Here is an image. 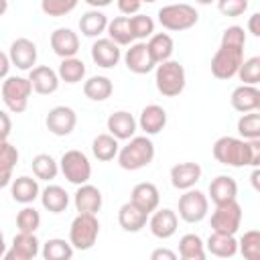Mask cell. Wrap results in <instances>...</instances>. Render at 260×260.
Returning a JSON list of instances; mask_svg holds the SVG:
<instances>
[{
    "mask_svg": "<svg viewBox=\"0 0 260 260\" xmlns=\"http://www.w3.org/2000/svg\"><path fill=\"white\" fill-rule=\"evenodd\" d=\"M213 158L225 167H250V148L248 140L236 138V136H221L211 146Z\"/></svg>",
    "mask_w": 260,
    "mask_h": 260,
    "instance_id": "obj_1",
    "label": "cell"
},
{
    "mask_svg": "<svg viewBox=\"0 0 260 260\" xmlns=\"http://www.w3.org/2000/svg\"><path fill=\"white\" fill-rule=\"evenodd\" d=\"M154 158V144L148 136H134L120 148L118 165L124 171H138L152 162Z\"/></svg>",
    "mask_w": 260,
    "mask_h": 260,
    "instance_id": "obj_2",
    "label": "cell"
},
{
    "mask_svg": "<svg viewBox=\"0 0 260 260\" xmlns=\"http://www.w3.org/2000/svg\"><path fill=\"white\" fill-rule=\"evenodd\" d=\"M154 83L156 89L165 95V98H175L185 89L187 77H185V67L179 61H167L156 65L154 71Z\"/></svg>",
    "mask_w": 260,
    "mask_h": 260,
    "instance_id": "obj_3",
    "label": "cell"
},
{
    "mask_svg": "<svg viewBox=\"0 0 260 260\" xmlns=\"http://www.w3.org/2000/svg\"><path fill=\"white\" fill-rule=\"evenodd\" d=\"M32 91L35 89L28 77L10 75L8 79L2 81V102L14 114H22L28 108V98Z\"/></svg>",
    "mask_w": 260,
    "mask_h": 260,
    "instance_id": "obj_4",
    "label": "cell"
},
{
    "mask_svg": "<svg viewBox=\"0 0 260 260\" xmlns=\"http://www.w3.org/2000/svg\"><path fill=\"white\" fill-rule=\"evenodd\" d=\"M199 20V14L195 10V6L191 4H167L158 10V22L162 24V28L167 30H187L191 26H195Z\"/></svg>",
    "mask_w": 260,
    "mask_h": 260,
    "instance_id": "obj_5",
    "label": "cell"
},
{
    "mask_svg": "<svg viewBox=\"0 0 260 260\" xmlns=\"http://www.w3.org/2000/svg\"><path fill=\"white\" fill-rule=\"evenodd\" d=\"M100 221L91 213H77L69 228V242L75 250H89L98 242Z\"/></svg>",
    "mask_w": 260,
    "mask_h": 260,
    "instance_id": "obj_6",
    "label": "cell"
},
{
    "mask_svg": "<svg viewBox=\"0 0 260 260\" xmlns=\"http://www.w3.org/2000/svg\"><path fill=\"white\" fill-rule=\"evenodd\" d=\"M244 63V49L219 45L211 59V75L217 79H232L240 73V67Z\"/></svg>",
    "mask_w": 260,
    "mask_h": 260,
    "instance_id": "obj_7",
    "label": "cell"
},
{
    "mask_svg": "<svg viewBox=\"0 0 260 260\" xmlns=\"http://www.w3.org/2000/svg\"><path fill=\"white\" fill-rule=\"evenodd\" d=\"M59 167H61L63 177H65L69 183L77 185V187L87 185V181H89V177H91V162H89V158H87L81 150H77V148L65 150L63 156H61V160H59Z\"/></svg>",
    "mask_w": 260,
    "mask_h": 260,
    "instance_id": "obj_8",
    "label": "cell"
},
{
    "mask_svg": "<svg viewBox=\"0 0 260 260\" xmlns=\"http://www.w3.org/2000/svg\"><path fill=\"white\" fill-rule=\"evenodd\" d=\"M240 225H242V205L238 201L215 205V211L211 213V232L223 236H236Z\"/></svg>",
    "mask_w": 260,
    "mask_h": 260,
    "instance_id": "obj_9",
    "label": "cell"
},
{
    "mask_svg": "<svg viewBox=\"0 0 260 260\" xmlns=\"http://www.w3.org/2000/svg\"><path fill=\"white\" fill-rule=\"evenodd\" d=\"M209 211V197L199 189H189L179 197V217L187 223H199Z\"/></svg>",
    "mask_w": 260,
    "mask_h": 260,
    "instance_id": "obj_10",
    "label": "cell"
},
{
    "mask_svg": "<svg viewBox=\"0 0 260 260\" xmlns=\"http://www.w3.org/2000/svg\"><path fill=\"white\" fill-rule=\"evenodd\" d=\"M75 124H77V114L69 106H55L49 110L45 118L47 130L55 136H69L75 130Z\"/></svg>",
    "mask_w": 260,
    "mask_h": 260,
    "instance_id": "obj_11",
    "label": "cell"
},
{
    "mask_svg": "<svg viewBox=\"0 0 260 260\" xmlns=\"http://www.w3.org/2000/svg\"><path fill=\"white\" fill-rule=\"evenodd\" d=\"M8 57L12 61V65L20 71H32L35 69V63H37V57H39V51H37V45L30 41V39H16L10 43V49H8Z\"/></svg>",
    "mask_w": 260,
    "mask_h": 260,
    "instance_id": "obj_12",
    "label": "cell"
},
{
    "mask_svg": "<svg viewBox=\"0 0 260 260\" xmlns=\"http://www.w3.org/2000/svg\"><path fill=\"white\" fill-rule=\"evenodd\" d=\"M124 63H126L128 71H132L136 75H144V73H150L152 69H156V63L150 55L148 43L130 45V49L124 53Z\"/></svg>",
    "mask_w": 260,
    "mask_h": 260,
    "instance_id": "obj_13",
    "label": "cell"
},
{
    "mask_svg": "<svg viewBox=\"0 0 260 260\" xmlns=\"http://www.w3.org/2000/svg\"><path fill=\"white\" fill-rule=\"evenodd\" d=\"M49 43H51L53 53H55L57 57H61V61L75 57L77 51H79V37H77V32H73V30L67 28V26L55 28V30L51 32Z\"/></svg>",
    "mask_w": 260,
    "mask_h": 260,
    "instance_id": "obj_14",
    "label": "cell"
},
{
    "mask_svg": "<svg viewBox=\"0 0 260 260\" xmlns=\"http://www.w3.org/2000/svg\"><path fill=\"white\" fill-rule=\"evenodd\" d=\"M106 126H108V134H112L114 138H118V140H132L134 132L138 128V122H136V118L130 112L118 110V112L108 116Z\"/></svg>",
    "mask_w": 260,
    "mask_h": 260,
    "instance_id": "obj_15",
    "label": "cell"
},
{
    "mask_svg": "<svg viewBox=\"0 0 260 260\" xmlns=\"http://www.w3.org/2000/svg\"><path fill=\"white\" fill-rule=\"evenodd\" d=\"M177 225H179V217L173 209L169 207H162V209H156L152 213V217L148 219V228H150V234L158 240H169L171 236H175L177 232Z\"/></svg>",
    "mask_w": 260,
    "mask_h": 260,
    "instance_id": "obj_16",
    "label": "cell"
},
{
    "mask_svg": "<svg viewBox=\"0 0 260 260\" xmlns=\"http://www.w3.org/2000/svg\"><path fill=\"white\" fill-rule=\"evenodd\" d=\"M201 167L197 162H177L173 169H171V183L175 189L179 191H189L195 187V183L201 179Z\"/></svg>",
    "mask_w": 260,
    "mask_h": 260,
    "instance_id": "obj_17",
    "label": "cell"
},
{
    "mask_svg": "<svg viewBox=\"0 0 260 260\" xmlns=\"http://www.w3.org/2000/svg\"><path fill=\"white\" fill-rule=\"evenodd\" d=\"M91 59L98 67L112 69L122 59V53H120V47L112 39H98L91 45Z\"/></svg>",
    "mask_w": 260,
    "mask_h": 260,
    "instance_id": "obj_18",
    "label": "cell"
},
{
    "mask_svg": "<svg viewBox=\"0 0 260 260\" xmlns=\"http://www.w3.org/2000/svg\"><path fill=\"white\" fill-rule=\"evenodd\" d=\"M28 79L32 83V89L41 95H51L59 89V73L53 71L49 65H37L30 73H28Z\"/></svg>",
    "mask_w": 260,
    "mask_h": 260,
    "instance_id": "obj_19",
    "label": "cell"
},
{
    "mask_svg": "<svg viewBox=\"0 0 260 260\" xmlns=\"http://www.w3.org/2000/svg\"><path fill=\"white\" fill-rule=\"evenodd\" d=\"M130 201H132L136 207H140L142 211H146V213L150 215L152 211L158 209L160 193H158V189H156L154 183L144 181V183L134 185V189H132V193H130Z\"/></svg>",
    "mask_w": 260,
    "mask_h": 260,
    "instance_id": "obj_20",
    "label": "cell"
},
{
    "mask_svg": "<svg viewBox=\"0 0 260 260\" xmlns=\"http://www.w3.org/2000/svg\"><path fill=\"white\" fill-rule=\"evenodd\" d=\"M138 126L144 132V136L158 134L167 126V110L158 104H150V106L142 108L140 118H138Z\"/></svg>",
    "mask_w": 260,
    "mask_h": 260,
    "instance_id": "obj_21",
    "label": "cell"
},
{
    "mask_svg": "<svg viewBox=\"0 0 260 260\" xmlns=\"http://www.w3.org/2000/svg\"><path fill=\"white\" fill-rule=\"evenodd\" d=\"M236 197H238V183H236V179H232L228 175H217L215 179H211V183H209V199L215 205L238 201Z\"/></svg>",
    "mask_w": 260,
    "mask_h": 260,
    "instance_id": "obj_22",
    "label": "cell"
},
{
    "mask_svg": "<svg viewBox=\"0 0 260 260\" xmlns=\"http://www.w3.org/2000/svg\"><path fill=\"white\" fill-rule=\"evenodd\" d=\"M102 191L95 187V185H81L77 187L75 195H73V203H75V209L79 213H91L95 215L100 209H102Z\"/></svg>",
    "mask_w": 260,
    "mask_h": 260,
    "instance_id": "obj_23",
    "label": "cell"
},
{
    "mask_svg": "<svg viewBox=\"0 0 260 260\" xmlns=\"http://www.w3.org/2000/svg\"><path fill=\"white\" fill-rule=\"evenodd\" d=\"M118 223L124 232H140L142 228H146L148 223V213L142 211L140 207H136L132 201H126L120 209H118Z\"/></svg>",
    "mask_w": 260,
    "mask_h": 260,
    "instance_id": "obj_24",
    "label": "cell"
},
{
    "mask_svg": "<svg viewBox=\"0 0 260 260\" xmlns=\"http://www.w3.org/2000/svg\"><path fill=\"white\" fill-rule=\"evenodd\" d=\"M205 250L217 258H232L240 252V242L234 236H223V234L211 232L205 242Z\"/></svg>",
    "mask_w": 260,
    "mask_h": 260,
    "instance_id": "obj_25",
    "label": "cell"
},
{
    "mask_svg": "<svg viewBox=\"0 0 260 260\" xmlns=\"http://www.w3.org/2000/svg\"><path fill=\"white\" fill-rule=\"evenodd\" d=\"M10 193H12V199L16 203H22V205H28L32 203L37 197H41V189H39V181L32 179V177H16L10 185Z\"/></svg>",
    "mask_w": 260,
    "mask_h": 260,
    "instance_id": "obj_26",
    "label": "cell"
},
{
    "mask_svg": "<svg viewBox=\"0 0 260 260\" xmlns=\"http://www.w3.org/2000/svg\"><path fill=\"white\" fill-rule=\"evenodd\" d=\"M258 95H260V89H256L254 85H238L234 91H232V108L240 114H250L254 110H258Z\"/></svg>",
    "mask_w": 260,
    "mask_h": 260,
    "instance_id": "obj_27",
    "label": "cell"
},
{
    "mask_svg": "<svg viewBox=\"0 0 260 260\" xmlns=\"http://www.w3.org/2000/svg\"><path fill=\"white\" fill-rule=\"evenodd\" d=\"M108 24H110L108 16H106L104 12H100V10H95V8L83 12L81 18H79V30H81L85 37H91V39H95V41H98V37H100L104 30H108Z\"/></svg>",
    "mask_w": 260,
    "mask_h": 260,
    "instance_id": "obj_28",
    "label": "cell"
},
{
    "mask_svg": "<svg viewBox=\"0 0 260 260\" xmlns=\"http://www.w3.org/2000/svg\"><path fill=\"white\" fill-rule=\"evenodd\" d=\"M41 203L51 213H61L69 205V193L59 185H47L41 191Z\"/></svg>",
    "mask_w": 260,
    "mask_h": 260,
    "instance_id": "obj_29",
    "label": "cell"
},
{
    "mask_svg": "<svg viewBox=\"0 0 260 260\" xmlns=\"http://www.w3.org/2000/svg\"><path fill=\"white\" fill-rule=\"evenodd\" d=\"M120 144H118V138H114L112 134H98L95 138H93V142H91V152H93V156L98 158V160H102V162H108V160H114V158H118V154H120Z\"/></svg>",
    "mask_w": 260,
    "mask_h": 260,
    "instance_id": "obj_30",
    "label": "cell"
},
{
    "mask_svg": "<svg viewBox=\"0 0 260 260\" xmlns=\"http://www.w3.org/2000/svg\"><path fill=\"white\" fill-rule=\"evenodd\" d=\"M148 49H150V55H152L156 65L167 63V61H171L173 51H175L173 37L167 35V32H156V35H152L148 39Z\"/></svg>",
    "mask_w": 260,
    "mask_h": 260,
    "instance_id": "obj_31",
    "label": "cell"
},
{
    "mask_svg": "<svg viewBox=\"0 0 260 260\" xmlns=\"http://www.w3.org/2000/svg\"><path fill=\"white\" fill-rule=\"evenodd\" d=\"M114 91V83L106 75H93L83 83V93L91 102H106Z\"/></svg>",
    "mask_w": 260,
    "mask_h": 260,
    "instance_id": "obj_32",
    "label": "cell"
},
{
    "mask_svg": "<svg viewBox=\"0 0 260 260\" xmlns=\"http://www.w3.org/2000/svg\"><path fill=\"white\" fill-rule=\"evenodd\" d=\"M108 39H112L118 47H128V45H134V35H132V28H130V18L128 16H116L114 20H110L108 24Z\"/></svg>",
    "mask_w": 260,
    "mask_h": 260,
    "instance_id": "obj_33",
    "label": "cell"
},
{
    "mask_svg": "<svg viewBox=\"0 0 260 260\" xmlns=\"http://www.w3.org/2000/svg\"><path fill=\"white\" fill-rule=\"evenodd\" d=\"M73 246L71 242L63 240V238H51L43 244L41 254L45 260H71L73 258Z\"/></svg>",
    "mask_w": 260,
    "mask_h": 260,
    "instance_id": "obj_34",
    "label": "cell"
},
{
    "mask_svg": "<svg viewBox=\"0 0 260 260\" xmlns=\"http://www.w3.org/2000/svg\"><path fill=\"white\" fill-rule=\"evenodd\" d=\"M30 167H32V175H35L37 179H41V181H53V179L57 177V173L61 171L59 162H57L51 154H47V152L37 154V156L32 158Z\"/></svg>",
    "mask_w": 260,
    "mask_h": 260,
    "instance_id": "obj_35",
    "label": "cell"
},
{
    "mask_svg": "<svg viewBox=\"0 0 260 260\" xmlns=\"http://www.w3.org/2000/svg\"><path fill=\"white\" fill-rule=\"evenodd\" d=\"M59 79L65 81V83H79L83 81L85 77V63L77 57H71V59H63L59 63Z\"/></svg>",
    "mask_w": 260,
    "mask_h": 260,
    "instance_id": "obj_36",
    "label": "cell"
},
{
    "mask_svg": "<svg viewBox=\"0 0 260 260\" xmlns=\"http://www.w3.org/2000/svg\"><path fill=\"white\" fill-rule=\"evenodd\" d=\"M18 162V150L16 146H12L10 142H2L0 144V165H2V179H0V185L6 187L10 183V177H12V169L16 167Z\"/></svg>",
    "mask_w": 260,
    "mask_h": 260,
    "instance_id": "obj_37",
    "label": "cell"
},
{
    "mask_svg": "<svg viewBox=\"0 0 260 260\" xmlns=\"http://www.w3.org/2000/svg\"><path fill=\"white\" fill-rule=\"evenodd\" d=\"M238 134L244 140H258L260 138V112L242 114L238 120Z\"/></svg>",
    "mask_w": 260,
    "mask_h": 260,
    "instance_id": "obj_38",
    "label": "cell"
},
{
    "mask_svg": "<svg viewBox=\"0 0 260 260\" xmlns=\"http://www.w3.org/2000/svg\"><path fill=\"white\" fill-rule=\"evenodd\" d=\"M10 248H14V250L20 252L22 256L35 260V256L41 252V242L37 240L35 234H20V232H18V234L12 238V246H10Z\"/></svg>",
    "mask_w": 260,
    "mask_h": 260,
    "instance_id": "obj_39",
    "label": "cell"
},
{
    "mask_svg": "<svg viewBox=\"0 0 260 260\" xmlns=\"http://www.w3.org/2000/svg\"><path fill=\"white\" fill-rule=\"evenodd\" d=\"M240 254L244 260H260V230H248L240 238Z\"/></svg>",
    "mask_w": 260,
    "mask_h": 260,
    "instance_id": "obj_40",
    "label": "cell"
},
{
    "mask_svg": "<svg viewBox=\"0 0 260 260\" xmlns=\"http://www.w3.org/2000/svg\"><path fill=\"white\" fill-rule=\"evenodd\" d=\"M39 225H41V213L35 207L26 205L16 213V228L20 234H35Z\"/></svg>",
    "mask_w": 260,
    "mask_h": 260,
    "instance_id": "obj_41",
    "label": "cell"
},
{
    "mask_svg": "<svg viewBox=\"0 0 260 260\" xmlns=\"http://www.w3.org/2000/svg\"><path fill=\"white\" fill-rule=\"evenodd\" d=\"M130 18V28L132 35L138 43H144V39H150L154 35V20L146 14H136V16H128Z\"/></svg>",
    "mask_w": 260,
    "mask_h": 260,
    "instance_id": "obj_42",
    "label": "cell"
},
{
    "mask_svg": "<svg viewBox=\"0 0 260 260\" xmlns=\"http://www.w3.org/2000/svg\"><path fill=\"white\" fill-rule=\"evenodd\" d=\"M242 85H254L260 83V57H250L242 63L240 73H238Z\"/></svg>",
    "mask_w": 260,
    "mask_h": 260,
    "instance_id": "obj_43",
    "label": "cell"
},
{
    "mask_svg": "<svg viewBox=\"0 0 260 260\" xmlns=\"http://www.w3.org/2000/svg\"><path fill=\"white\" fill-rule=\"evenodd\" d=\"M75 8H77V2L75 0H43L41 2V10L47 16H53V18L65 16V14H69Z\"/></svg>",
    "mask_w": 260,
    "mask_h": 260,
    "instance_id": "obj_44",
    "label": "cell"
},
{
    "mask_svg": "<svg viewBox=\"0 0 260 260\" xmlns=\"http://www.w3.org/2000/svg\"><path fill=\"white\" fill-rule=\"evenodd\" d=\"M203 252H205V244L197 234H185L179 240V256H193Z\"/></svg>",
    "mask_w": 260,
    "mask_h": 260,
    "instance_id": "obj_45",
    "label": "cell"
},
{
    "mask_svg": "<svg viewBox=\"0 0 260 260\" xmlns=\"http://www.w3.org/2000/svg\"><path fill=\"white\" fill-rule=\"evenodd\" d=\"M219 45H230V47H240V49H244V45H246V30H244L242 26H238V24L228 26V28L223 30V35H221V43H219Z\"/></svg>",
    "mask_w": 260,
    "mask_h": 260,
    "instance_id": "obj_46",
    "label": "cell"
},
{
    "mask_svg": "<svg viewBox=\"0 0 260 260\" xmlns=\"http://www.w3.org/2000/svg\"><path fill=\"white\" fill-rule=\"evenodd\" d=\"M217 8L225 16H240L248 10V0H219Z\"/></svg>",
    "mask_w": 260,
    "mask_h": 260,
    "instance_id": "obj_47",
    "label": "cell"
},
{
    "mask_svg": "<svg viewBox=\"0 0 260 260\" xmlns=\"http://www.w3.org/2000/svg\"><path fill=\"white\" fill-rule=\"evenodd\" d=\"M140 8L142 2L138 0H118V10L122 12V16H136Z\"/></svg>",
    "mask_w": 260,
    "mask_h": 260,
    "instance_id": "obj_48",
    "label": "cell"
},
{
    "mask_svg": "<svg viewBox=\"0 0 260 260\" xmlns=\"http://www.w3.org/2000/svg\"><path fill=\"white\" fill-rule=\"evenodd\" d=\"M248 148H250V167L258 169L260 167V138L248 140Z\"/></svg>",
    "mask_w": 260,
    "mask_h": 260,
    "instance_id": "obj_49",
    "label": "cell"
},
{
    "mask_svg": "<svg viewBox=\"0 0 260 260\" xmlns=\"http://www.w3.org/2000/svg\"><path fill=\"white\" fill-rule=\"evenodd\" d=\"M150 260H179V256L171 248H156V250H152Z\"/></svg>",
    "mask_w": 260,
    "mask_h": 260,
    "instance_id": "obj_50",
    "label": "cell"
},
{
    "mask_svg": "<svg viewBox=\"0 0 260 260\" xmlns=\"http://www.w3.org/2000/svg\"><path fill=\"white\" fill-rule=\"evenodd\" d=\"M0 120H2V132H0V140L2 142H8V134H10V118H8V112H0Z\"/></svg>",
    "mask_w": 260,
    "mask_h": 260,
    "instance_id": "obj_51",
    "label": "cell"
},
{
    "mask_svg": "<svg viewBox=\"0 0 260 260\" xmlns=\"http://www.w3.org/2000/svg\"><path fill=\"white\" fill-rule=\"evenodd\" d=\"M248 32H252L254 37H260V12H254L248 18Z\"/></svg>",
    "mask_w": 260,
    "mask_h": 260,
    "instance_id": "obj_52",
    "label": "cell"
},
{
    "mask_svg": "<svg viewBox=\"0 0 260 260\" xmlns=\"http://www.w3.org/2000/svg\"><path fill=\"white\" fill-rule=\"evenodd\" d=\"M0 63H2V67H0V75L4 77V79H8L10 75H8V67H10V57H8V53H2L0 55Z\"/></svg>",
    "mask_w": 260,
    "mask_h": 260,
    "instance_id": "obj_53",
    "label": "cell"
},
{
    "mask_svg": "<svg viewBox=\"0 0 260 260\" xmlns=\"http://www.w3.org/2000/svg\"><path fill=\"white\" fill-rule=\"evenodd\" d=\"M250 183H252L254 191H258V193H260V167L252 171V175H250Z\"/></svg>",
    "mask_w": 260,
    "mask_h": 260,
    "instance_id": "obj_54",
    "label": "cell"
},
{
    "mask_svg": "<svg viewBox=\"0 0 260 260\" xmlns=\"http://www.w3.org/2000/svg\"><path fill=\"white\" fill-rule=\"evenodd\" d=\"M2 260H30V258H26V256H22L20 252H16L14 248H10L6 254H4V258Z\"/></svg>",
    "mask_w": 260,
    "mask_h": 260,
    "instance_id": "obj_55",
    "label": "cell"
},
{
    "mask_svg": "<svg viewBox=\"0 0 260 260\" xmlns=\"http://www.w3.org/2000/svg\"><path fill=\"white\" fill-rule=\"evenodd\" d=\"M181 260H205V252L203 254H193V256H181Z\"/></svg>",
    "mask_w": 260,
    "mask_h": 260,
    "instance_id": "obj_56",
    "label": "cell"
},
{
    "mask_svg": "<svg viewBox=\"0 0 260 260\" xmlns=\"http://www.w3.org/2000/svg\"><path fill=\"white\" fill-rule=\"evenodd\" d=\"M87 2H89L91 6H106V4H110L108 0H100V2H98V0H87Z\"/></svg>",
    "mask_w": 260,
    "mask_h": 260,
    "instance_id": "obj_57",
    "label": "cell"
},
{
    "mask_svg": "<svg viewBox=\"0 0 260 260\" xmlns=\"http://www.w3.org/2000/svg\"><path fill=\"white\" fill-rule=\"evenodd\" d=\"M258 112H260V95H258Z\"/></svg>",
    "mask_w": 260,
    "mask_h": 260,
    "instance_id": "obj_58",
    "label": "cell"
}]
</instances>
